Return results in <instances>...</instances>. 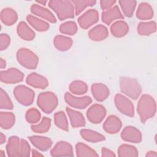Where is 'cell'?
<instances>
[{"mask_svg":"<svg viewBox=\"0 0 157 157\" xmlns=\"http://www.w3.org/2000/svg\"><path fill=\"white\" fill-rule=\"evenodd\" d=\"M116 3V1L114 0H101L100 1L101 7L103 10H108L113 7Z\"/></svg>","mask_w":157,"mask_h":157,"instance_id":"cell-44","label":"cell"},{"mask_svg":"<svg viewBox=\"0 0 157 157\" xmlns=\"http://www.w3.org/2000/svg\"><path fill=\"white\" fill-rule=\"evenodd\" d=\"M76 155L78 157H98V154L96 151L87 145L78 142L75 145Z\"/></svg>","mask_w":157,"mask_h":157,"instance_id":"cell-30","label":"cell"},{"mask_svg":"<svg viewBox=\"0 0 157 157\" xmlns=\"http://www.w3.org/2000/svg\"><path fill=\"white\" fill-rule=\"evenodd\" d=\"M37 2L39 3V4H41V5L45 6L46 4H47V1H44V0H42V1H37Z\"/></svg>","mask_w":157,"mask_h":157,"instance_id":"cell-50","label":"cell"},{"mask_svg":"<svg viewBox=\"0 0 157 157\" xmlns=\"http://www.w3.org/2000/svg\"><path fill=\"white\" fill-rule=\"evenodd\" d=\"M32 156L33 157H39V156H44L42 154L39 153L37 150H32Z\"/></svg>","mask_w":157,"mask_h":157,"instance_id":"cell-47","label":"cell"},{"mask_svg":"<svg viewBox=\"0 0 157 157\" xmlns=\"http://www.w3.org/2000/svg\"><path fill=\"white\" fill-rule=\"evenodd\" d=\"M80 134L83 139L90 142L96 143L105 139L104 136L91 129H82L80 130Z\"/></svg>","mask_w":157,"mask_h":157,"instance_id":"cell-28","label":"cell"},{"mask_svg":"<svg viewBox=\"0 0 157 157\" xmlns=\"http://www.w3.org/2000/svg\"><path fill=\"white\" fill-rule=\"evenodd\" d=\"M13 107L12 102L9 97L7 93L3 90L2 88L0 89V108L1 109L11 110Z\"/></svg>","mask_w":157,"mask_h":157,"instance_id":"cell-41","label":"cell"},{"mask_svg":"<svg viewBox=\"0 0 157 157\" xmlns=\"http://www.w3.org/2000/svg\"><path fill=\"white\" fill-rule=\"evenodd\" d=\"M28 139L35 147L44 151L50 149L53 144L52 140L47 137L32 136L29 137Z\"/></svg>","mask_w":157,"mask_h":157,"instance_id":"cell-19","label":"cell"},{"mask_svg":"<svg viewBox=\"0 0 157 157\" xmlns=\"http://www.w3.org/2000/svg\"><path fill=\"white\" fill-rule=\"evenodd\" d=\"M106 109L101 104H94L88 108L86 111V117L91 123H100L106 115Z\"/></svg>","mask_w":157,"mask_h":157,"instance_id":"cell-8","label":"cell"},{"mask_svg":"<svg viewBox=\"0 0 157 157\" xmlns=\"http://www.w3.org/2000/svg\"><path fill=\"white\" fill-rule=\"evenodd\" d=\"M16 57L18 62L28 69H35L37 66L38 56L28 48H20L17 52Z\"/></svg>","mask_w":157,"mask_h":157,"instance_id":"cell-5","label":"cell"},{"mask_svg":"<svg viewBox=\"0 0 157 157\" xmlns=\"http://www.w3.org/2000/svg\"><path fill=\"white\" fill-rule=\"evenodd\" d=\"M6 136L2 132H1V134H0V144H3L6 142Z\"/></svg>","mask_w":157,"mask_h":157,"instance_id":"cell-48","label":"cell"},{"mask_svg":"<svg viewBox=\"0 0 157 157\" xmlns=\"http://www.w3.org/2000/svg\"><path fill=\"white\" fill-rule=\"evenodd\" d=\"M156 110V104L153 97L147 94L140 96L138 101L137 111L142 123L153 118L155 115Z\"/></svg>","mask_w":157,"mask_h":157,"instance_id":"cell-1","label":"cell"},{"mask_svg":"<svg viewBox=\"0 0 157 157\" xmlns=\"http://www.w3.org/2000/svg\"><path fill=\"white\" fill-rule=\"evenodd\" d=\"M129 31L128 23L123 20H118L110 26L112 34L116 37H121L127 34Z\"/></svg>","mask_w":157,"mask_h":157,"instance_id":"cell-25","label":"cell"},{"mask_svg":"<svg viewBox=\"0 0 157 157\" xmlns=\"http://www.w3.org/2000/svg\"><path fill=\"white\" fill-rule=\"evenodd\" d=\"M13 95L17 101L21 105L28 106L33 104L35 93L33 90L26 86L20 85L15 87Z\"/></svg>","mask_w":157,"mask_h":157,"instance_id":"cell-6","label":"cell"},{"mask_svg":"<svg viewBox=\"0 0 157 157\" xmlns=\"http://www.w3.org/2000/svg\"><path fill=\"white\" fill-rule=\"evenodd\" d=\"M26 82L29 86L39 89H45L48 85V80L45 77L36 72L28 75Z\"/></svg>","mask_w":157,"mask_h":157,"instance_id":"cell-15","label":"cell"},{"mask_svg":"<svg viewBox=\"0 0 157 157\" xmlns=\"http://www.w3.org/2000/svg\"><path fill=\"white\" fill-rule=\"evenodd\" d=\"M117 109L123 114L132 117L134 115V107L132 102L126 96L117 94L114 99Z\"/></svg>","mask_w":157,"mask_h":157,"instance_id":"cell-7","label":"cell"},{"mask_svg":"<svg viewBox=\"0 0 157 157\" xmlns=\"http://www.w3.org/2000/svg\"><path fill=\"white\" fill-rule=\"evenodd\" d=\"M48 6L57 15L60 20L72 18L75 15V9L71 1L52 0L48 2Z\"/></svg>","mask_w":157,"mask_h":157,"instance_id":"cell-2","label":"cell"},{"mask_svg":"<svg viewBox=\"0 0 157 157\" xmlns=\"http://www.w3.org/2000/svg\"><path fill=\"white\" fill-rule=\"evenodd\" d=\"M99 21V13L96 9H89L80 15L78 23L83 29H88Z\"/></svg>","mask_w":157,"mask_h":157,"instance_id":"cell-11","label":"cell"},{"mask_svg":"<svg viewBox=\"0 0 157 157\" xmlns=\"http://www.w3.org/2000/svg\"><path fill=\"white\" fill-rule=\"evenodd\" d=\"M109 36L107 28L102 25H98L91 29L88 32V36L92 40L101 41L106 39Z\"/></svg>","mask_w":157,"mask_h":157,"instance_id":"cell-20","label":"cell"},{"mask_svg":"<svg viewBox=\"0 0 157 157\" xmlns=\"http://www.w3.org/2000/svg\"><path fill=\"white\" fill-rule=\"evenodd\" d=\"M154 12L152 7L147 2H141L137 8L136 17L141 20H150L153 17Z\"/></svg>","mask_w":157,"mask_h":157,"instance_id":"cell-23","label":"cell"},{"mask_svg":"<svg viewBox=\"0 0 157 157\" xmlns=\"http://www.w3.org/2000/svg\"><path fill=\"white\" fill-rule=\"evenodd\" d=\"M51 126V119L48 117H43L41 121L37 124H33L31 128L33 131L36 133H45L47 132Z\"/></svg>","mask_w":157,"mask_h":157,"instance_id":"cell-37","label":"cell"},{"mask_svg":"<svg viewBox=\"0 0 157 157\" xmlns=\"http://www.w3.org/2000/svg\"><path fill=\"white\" fill-rule=\"evenodd\" d=\"M120 88L121 93L132 99H137L142 93V87L139 82L128 77L120 78Z\"/></svg>","mask_w":157,"mask_h":157,"instance_id":"cell-3","label":"cell"},{"mask_svg":"<svg viewBox=\"0 0 157 157\" xmlns=\"http://www.w3.org/2000/svg\"><path fill=\"white\" fill-rule=\"evenodd\" d=\"M64 100L69 106L77 109H85L92 102V99L90 96H85L77 97L73 96L69 92L65 93Z\"/></svg>","mask_w":157,"mask_h":157,"instance_id":"cell-10","label":"cell"},{"mask_svg":"<svg viewBox=\"0 0 157 157\" xmlns=\"http://www.w3.org/2000/svg\"><path fill=\"white\" fill-rule=\"evenodd\" d=\"M145 156H147V157H157V153L155 151H149L146 153Z\"/></svg>","mask_w":157,"mask_h":157,"instance_id":"cell-46","label":"cell"},{"mask_svg":"<svg viewBox=\"0 0 157 157\" xmlns=\"http://www.w3.org/2000/svg\"><path fill=\"white\" fill-rule=\"evenodd\" d=\"M17 32L20 38L26 41H31L35 37V33L25 21H21L18 23Z\"/></svg>","mask_w":157,"mask_h":157,"instance_id":"cell-24","label":"cell"},{"mask_svg":"<svg viewBox=\"0 0 157 157\" xmlns=\"http://www.w3.org/2000/svg\"><path fill=\"white\" fill-rule=\"evenodd\" d=\"M72 43L71 38L62 35H57L53 39L54 46L58 50L61 52L68 50L72 47Z\"/></svg>","mask_w":157,"mask_h":157,"instance_id":"cell-27","label":"cell"},{"mask_svg":"<svg viewBox=\"0 0 157 157\" xmlns=\"http://www.w3.org/2000/svg\"><path fill=\"white\" fill-rule=\"evenodd\" d=\"M38 107L45 113H52L58 104V98L56 94L51 91L40 93L37 99Z\"/></svg>","mask_w":157,"mask_h":157,"instance_id":"cell-4","label":"cell"},{"mask_svg":"<svg viewBox=\"0 0 157 157\" xmlns=\"http://www.w3.org/2000/svg\"><path fill=\"white\" fill-rule=\"evenodd\" d=\"M15 122V117L12 112L0 113V126L4 129H10Z\"/></svg>","mask_w":157,"mask_h":157,"instance_id":"cell-32","label":"cell"},{"mask_svg":"<svg viewBox=\"0 0 157 157\" xmlns=\"http://www.w3.org/2000/svg\"><path fill=\"white\" fill-rule=\"evenodd\" d=\"M54 121L55 125L58 128L65 131H68V121L66 114L64 112H56L54 114Z\"/></svg>","mask_w":157,"mask_h":157,"instance_id":"cell-36","label":"cell"},{"mask_svg":"<svg viewBox=\"0 0 157 157\" xmlns=\"http://www.w3.org/2000/svg\"><path fill=\"white\" fill-rule=\"evenodd\" d=\"M71 1L74 4L75 13L77 15H78L86 7L93 6L96 3V1L93 0H73Z\"/></svg>","mask_w":157,"mask_h":157,"instance_id":"cell-38","label":"cell"},{"mask_svg":"<svg viewBox=\"0 0 157 157\" xmlns=\"http://www.w3.org/2000/svg\"><path fill=\"white\" fill-rule=\"evenodd\" d=\"M101 153L102 156L103 157H115L116 156V155L114 153V152L107 148L102 147L101 149Z\"/></svg>","mask_w":157,"mask_h":157,"instance_id":"cell-45","label":"cell"},{"mask_svg":"<svg viewBox=\"0 0 157 157\" xmlns=\"http://www.w3.org/2000/svg\"><path fill=\"white\" fill-rule=\"evenodd\" d=\"M102 127L107 133L114 134L120 131L122 127V123L118 117L110 115L103 123Z\"/></svg>","mask_w":157,"mask_h":157,"instance_id":"cell-14","label":"cell"},{"mask_svg":"<svg viewBox=\"0 0 157 157\" xmlns=\"http://www.w3.org/2000/svg\"><path fill=\"white\" fill-rule=\"evenodd\" d=\"M118 2L124 15L127 17H131L136 7L137 2L134 0H121Z\"/></svg>","mask_w":157,"mask_h":157,"instance_id":"cell-33","label":"cell"},{"mask_svg":"<svg viewBox=\"0 0 157 157\" xmlns=\"http://www.w3.org/2000/svg\"><path fill=\"white\" fill-rule=\"evenodd\" d=\"M23 73L17 68L12 67L6 71H1L0 73V80L6 84H13L23 81Z\"/></svg>","mask_w":157,"mask_h":157,"instance_id":"cell-9","label":"cell"},{"mask_svg":"<svg viewBox=\"0 0 157 157\" xmlns=\"http://www.w3.org/2000/svg\"><path fill=\"white\" fill-rule=\"evenodd\" d=\"M66 111L70 119L71 126L73 128L83 127L85 125V119L82 113L67 107Z\"/></svg>","mask_w":157,"mask_h":157,"instance_id":"cell-21","label":"cell"},{"mask_svg":"<svg viewBox=\"0 0 157 157\" xmlns=\"http://www.w3.org/2000/svg\"><path fill=\"white\" fill-rule=\"evenodd\" d=\"M25 118L29 123L36 124L40 121L41 118V114L37 109L31 108L26 111Z\"/></svg>","mask_w":157,"mask_h":157,"instance_id":"cell-40","label":"cell"},{"mask_svg":"<svg viewBox=\"0 0 157 157\" xmlns=\"http://www.w3.org/2000/svg\"><path fill=\"white\" fill-rule=\"evenodd\" d=\"M70 91L75 95H82L88 91L86 83L82 80H74L72 82L69 86Z\"/></svg>","mask_w":157,"mask_h":157,"instance_id":"cell-35","label":"cell"},{"mask_svg":"<svg viewBox=\"0 0 157 157\" xmlns=\"http://www.w3.org/2000/svg\"><path fill=\"white\" fill-rule=\"evenodd\" d=\"M91 90L94 98L98 102L104 101L110 94L108 87L101 83H93L91 86Z\"/></svg>","mask_w":157,"mask_h":157,"instance_id":"cell-16","label":"cell"},{"mask_svg":"<svg viewBox=\"0 0 157 157\" xmlns=\"http://www.w3.org/2000/svg\"><path fill=\"white\" fill-rule=\"evenodd\" d=\"M52 156H73L72 146L66 141L58 142L51 150Z\"/></svg>","mask_w":157,"mask_h":157,"instance_id":"cell-12","label":"cell"},{"mask_svg":"<svg viewBox=\"0 0 157 157\" xmlns=\"http://www.w3.org/2000/svg\"><path fill=\"white\" fill-rule=\"evenodd\" d=\"M118 155L120 157H136L138 150L134 146L124 144L118 147Z\"/></svg>","mask_w":157,"mask_h":157,"instance_id":"cell-34","label":"cell"},{"mask_svg":"<svg viewBox=\"0 0 157 157\" xmlns=\"http://www.w3.org/2000/svg\"><path fill=\"white\" fill-rule=\"evenodd\" d=\"M59 31L63 34L72 36L77 32V26L74 21H66L60 25Z\"/></svg>","mask_w":157,"mask_h":157,"instance_id":"cell-39","label":"cell"},{"mask_svg":"<svg viewBox=\"0 0 157 157\" xmlns=\"http://www.w3.org/2000/svg\"><path fill=\"white\" fill-rule=\"evenodd\" d=\"M31 12L34 15H36L38 17H40L50 23H56V19L53 13L49 10L48 9H46L39 4H34L31 6Z\"/></svg>","mask_w":157,"mask_h":157,"instance_id":"cell-18","label":"cell"},{"mask_svg":"<svg viewBox=\"0 0 157 157\" xmlns=\"http://www.w3.org/2000/svg\"><path fill=\"white\" fill-rule=\"evenodd\" d=\"M0 67L1 69L5 68L6 67V62L3 58L0 59Z\"/></svg>","mask_w":157,"mask_h":157,"instance_id":"cell-49","label":"cell"},{"mask_svg":"<svg viewBox=\"0 0 157 157\" xmlns=\"http://www.w3.org/2000/svg\"><path fill=\"white\" fill-rule=\"evenodd\" d=\"M20 141L17 136H12L8 139L6 145V151L8 156L16 157L20 156Z\"/></svg>","mask_w":157,"mask_h":157,"instance_id":"cell-22","label":"cell"},{"mask_svg":"<svg viewBox=\"0 0 157 157\" xmlns=\"http://www.w3.org/2000/svg\"><path fill=\"white\" fill-rule=\"evenodd\" d=\"M121 139L131 143H140L142 141V134L136 127L126 126L121 132Z\"/></svg>","mask_w":157,"mask_h":157,"instance_id":"cell-13","label":"cell"},{"mask_svg":"<svg viewBox=\"0 0 157 157\" xmlns=\"http://www.w3.org/2000/svg\"><path fill=\"white\" fill-rule=\"evenodd\" d=\"M1 20L5 25L11 26L17 22L18 15L13 9L6 7L1 12Z\"/></svg>","mask_w":157,"mask_h":157,"instance_id":"cell-26","label":"cell"},{"mask_svg":"<svg viewBox=\"0 0 157 157\" xmlns=\"http://www.w3.org/2000/svg\"><path fill=\"white\" fill-rule=\"evenodd\" d=\"M26 20L34 29L39 32L47 31L50 28V25L47 22L32 15H27Z\"/></svg>","mask_w":157,"mask_h":157,"instance_id":"cell-29","label":"cell"},{"mask_svg":"<svg viewBox=\"0 0 157 157\" xmlns=\"http://www.w3.org/2000/svg\"><path fill=\"white\" fill-rule=\"evenodd\" d=\"M10 38L7 34L2 33L0 35V50H6L10 45Z\"/></svg>","mask_w":157,"mask_h":157,"instance_id":"cell-43","label":"cell"},{"mask_svg":"<svg viewBox=\"0 0 157 157\" xmlns=\"http://www.w3.org/2000/svg\"><path fill=\"white\" fill-rule=\"evenodd\" d=\"M0 157H5V153L2 150L0 151Z\"/></svg>","mask_w":157,"mask_h":157,"instance_id":"cell-51","label":"cell"},{"mask_svg":"<svg viewBox=\"0 0 157 157\" xmlns=\"http://www.w3.org/2000/svg\"><path fill=\"white\" fill-rule=\"evenodd\" d=\"M123 15L118 6H114L110 9L104 11L101 15L102 22L108 25H110L115 20L123 19Z\"/></svg>","mask_w":157,"mask_h":157,"instance_id":"cell-17","label":"cell"},{"mask_svg":"<svg viewBox=\"0 0 157 157\" xmlns=\"http://www.w3.org/2000/svg\"><path fill=\"white\" fill-rule=\"evenodd\" d=\"M30 153H31V148L29 143L23 139H21L19 156L28 157L30 156Z\"/></svg>","mask_w":157,"mask_h":157,"instance_id":"cell-42","label":"cell"},{"mask_svg":"<svg viewBox=\"0 0 157 157\" xmlns=\"http://www.w3.org/2000/svg\"><path fill=\"white\" fill-rule=\"evenodd\" d=\"M156 31V25L154 21L140 22L137 26V33L140 36H149Z\"/></svg>","mask_w":157,"mask_h":157,"instance_id":"cell-31","label":"cell"}]
</instances>
